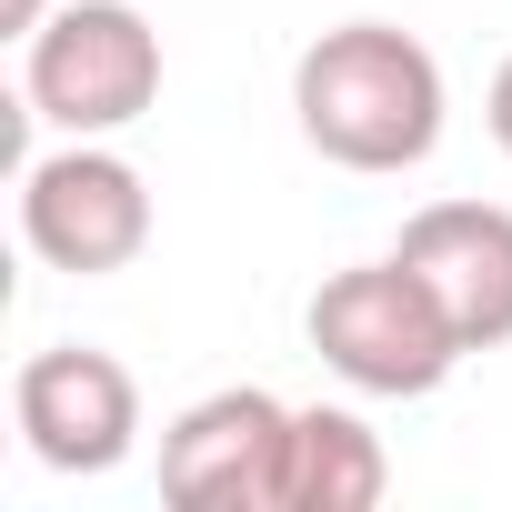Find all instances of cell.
Segmentation results:
<instances>
[{"label":"cell","instance_id":"6da1fadb","mask_svg":"<svg viewBox=\"0 0 512 512\" xmlns=\"http://www.w3.org/2000/svg\"><path fill=\"white\" fill-rule=\"evenodd\" d=\"M302 141L342 171H412L442 141V71L412 31L392 21H342L302 51L292 71Z\"/></svg>","mask_w":512,"mask_h":512},{"label":"cell","instance_id":"7a4b0ae2","mask_svg":"<svg viewBox=\"0 0 512 512\" xmlns=\"http://www.w3.org/2000/svg\"><path fill=\"white\" fill-rule=\"evenodd\" d=\"M312 352H322L352 392L412 402V392H442V372L462 362V332H452V312L432 302V282L392 251V262H352V272H332V282L312 292Z\"/></svg>","mask_w":512,"mask_h":512},{"label":"cell","instance_id":"3957f363","mask_svg":"<svg viewBox=\"0 0 512 512\" xmlns=\"http://www.w3.org/2000/svg\"><path fill=\"white\" fill-rule=\"evenodd\" d=\"M161 101V41L131 0H71L31 31V111L61 131H121Z\"/></svg>","mask_w":512,"mask_h":512},{"label":"cell","instance_id":"277c9868","mask_svg":"<svg viewBox=\"0 0 512 512\" xmlns=\"http://www.w3.org/2000/svg\"><path fill=\"white\" fill-rule=\"evenodd\" d=\"M292 492V412L272 392H211L161 432L171 512H282Z\"/></svg>","mask_w":512,"mask_h":512},{"label":"cell","instance_id":"5b68a950","mask_svg":"<svg viewBox=\"0 0 512 512\" xmlns=\"http://www.w3.org/2000/svg\"><path fill=\"white\" fill-rule=\"evenodd\" d=\"M21 231L51 272H121L151 241V191L111 151H61L21 171Z\"/></svg>","mask_w":512,"mask_h":512},{"label":"cell","instance_id":"8992f818","mask_svg":"<svg viewBox=\"0 0 512 512\" xmlns=\"http://www.w3.org/2000/svg\"><path fill=\"white\" fill-rule=\"evenodd\" d=\"M11 412H21V442H31L51 472H111V462L131 452V432H141V392H131V372H121L111 352H91V342H51V352H31Z\"/></svg>","mask_w":512,"mask_h":512},{"label":"cell","instance_id":"52a82bcc","mask_svg":"<svg viewBox=\"0 0 512 512\" xmlns=\"http://www.w3.org/2000/svg\"><path fill=\"white\" fill-rule=\"evenodd\" d=\"M402 262L432 282V302L452 312L462 352L512 342V211L502 201H432L402 221Z\"/></svg>","mask_w":512,"mask_h":512},{"label":"cell","instance_id":"ba28073f","mask_svg":"<svg viewBox=\"0 0 512 512\" xmlns=\"http://www.w3.org/2000/svg\"><path fill=\"white\" fill-rule=\"evenodd\" d=\"M392 492V462H382V442H372V422H352V412H292V492H282V512H372Z\"/></svg>","mask_w":512,"mask_h":512},{"label":"cell","instance_id":"9c48e42d","mask_svg":"<svg viewBox=\"0 0 512 512\" xmlns=\"http://www.w3.org/2000/svg\"><path fill=\"white\" fill-rule=\"evenodd\" d=\"M492 141H502V151H512V61H502V71H492Z\"/></svg>","mask_w":512,"mask_h":512},{"label":"cell","instance_id":"30bf717a","mask_svg":"<svg viewBox=\"0 0 512 512\" xmlns=\"http://www.w3.org/2000/svg\"><path fill=\"white\" fill-rule=\"evenodd\" d=\"M0 31H41V0H0Z\"/></svg>","mask_w":512,"mask_h":512}]
</instances>
